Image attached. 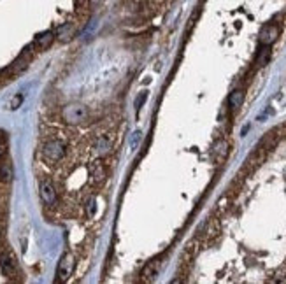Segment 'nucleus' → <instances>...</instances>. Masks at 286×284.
<instances>
[{
    "label": "nucleus",
    "instance_id": "nucleus-1",
    "mask_svg": "<svg viewBox=\"0 0 286 284\" xmlns=\"http://www.w3.org/2000/svg\"><path fill=\"white\" fill-rule=\"evenodd\" d=\"M42 155L44 160L49 163H56L65 156V144H63L60 139H51L44 144V149H42Z\"/></svg>",
    "mask_w": 286,
    "mask_h": 284
},
{
    "label": "nucleus",
    "instance_id": "nucleus-2",
    "mask_svg": "<svg viewBox=\"0 0 286 284\" xmlns=\"http://www.w3.org/2000/svg\"><path fill=\"white\" fill-rule=\"evenodd\" d=\"M63 119L71 125H77L88 119V109L81 104H69L63 109Z\"/></svg>",
    "mask_w": 286,
    "mask_h": 284
},
{
    "label": "nucleus",
    "instance_id": "nucleus-3",
    "mask_svg": "<svg viewBox=\"0 0 286 284\" xmlns=\"http://www.w3.org/2000/svg\"><path fill=\"white\" fill-rule=\"evenodd\" d=\"M39 193H41V198L42 202L46 205H55L56 204V189L53 186V183L48 179H42L41 184H39Z\"/></svg>",
    "mask_w": 286,
    "mask_h": 284
},
{
    "label": "nucleus",
    "instance_id": "nucleus-4",
    "mask_svg": "<svg viewBox=\"0 0 286 284\" xmlns=\"http://www.w3.org/2000/svg\"><path fill=\"white\" fill-rule=\"evenodd\" d=\"M279 37V28L278 25H265L260 32V44L262 46H272L274 42Z\"/></svg>",
    "mask_w": 286,
    "mask_h": 284
},
{
    "label": "nucleus",
    "instance_id": "nucleus-5",
    "mask_svg": "<svg viewBox=\"0 0 286 284\" xmlns=\"http://www.w3.org/2000/svg\"><path fill=\"white\" fill-rule=\"evenodd\" d=\"M72 268H74V258L72 255H65L62 260H60L58 265V279H67L69 276L72 274Z\"/></svg>",
    "mask_w": 286,
    "mask_h": 284
},
{
    "label": "nucleus",
    "instance_id": "nucleus-6",
    "mask_svg": "<svg viewBox=\"0 0 286 284\" xmlns=\"http://www.w3.org/2000/svg\"><path fill=\"white\" fill-rule=\"evenodd\" d=\"M242 102H244V92L242 90H234L228 96V105H230L232 111H237L242 105Z\"/></svg>",
    "mask_w": 286,
    "mask_h": 284
},
{
    "label": "nucleus",
    "instance_id": "nucleus-7",
    "mask_svg": "<svg viewBox=\"0 0 286 284\" xmlns=\"http://www.w3.org/2000/svg\"><path fill=\"white\" fill-rule=\"evenodd\" d=\"M0 270H2L4 276H13L14 272H16L13 260L9 258L7 255H0Z\"/></svg>",
    "mask_w": 286,
    "mask_h": 284
},
{
    "label": "nucleus",
    "instance_id": "nucleus-8",
    "mask_svg": "<svg viewBox=\"0 0 286 284\" xmlns=\"http://www.w3.org/2000/svg\"><path fill=\"white\" fill-rule=\"evenodd\" d=\"M111 147H113V144H111V139L105 137V135L98 137L97 142H95V149H97L98 155H107V153L111 151Z\"/></svg>",
    "mask_w": 286,
    "mask_h": 284
},
{
    "label": "nucleus",
    "instance_id": "nucleus-9",
    "mask_svg": "<svg viewBox=\"0 0 286 284\" xmlns=\"http://www.w3.org/2000/svg\"><path fill=\"white\" fill-rule=\"evenodd\" d=\"M213 153H214V158L218 160V162H223V160L228 156V142L219 141L214 146V151H213Z\"/></svg>",
    "mask_w": 286,
    "mask_h": 284
},
{
    "label": "nucleus",
    "instance_id": "nucleus-10",
    "mask_svg": "<svg viewBox=\"0 0 286 284\" xmlns=\"http://www.w3.org/2000/svg\"><path fill=\"white\" fill-rule=\"evenodd\" d=\"M0 179L5 181V183L13 179V167H11V163H2L0 165Z\"/></svg>",
    "mask_w": 286,
    "mask_h": 284
},
{
    "label": "nucleus",
    "instance_id": "nucleus-11",
    "mask_svg": "<svg viewBox=\"0 0 286 284\" xmlns=\"http://www.w3.org/2000/svg\"><path fill=\"white\" fill-rule=\"evenodd\" d=\"M93 177L97 181H102L105 177V170H104V165H102V163L97 162L93 165Z\"/></svg>",
    "mask_w": 286,
    "mask_h": 284
},
{
    "label": "nucleus",
    "instance_id": "nucleus-12",
    "mask_svg": "<svg viewBox=\"0 0 286 284\" xmlns=\"http://www.w3.org/2000/svg\"><path fill=\"white\" fill-rule=\"evenodd\" d=\"M265 49H262V53L258 54V60H257V65L258 67H263L267 63V60H269V46H263Z\"/></svg>",
    "mask_w": 286,
    "mask_h": 284
},
{
    "label": "nucleus",
    "instance_id": "nucleus-13",
    "mask_svg": "<svg viewBox=\"0 0 286 284\" xmlns=\"http://www.w3.org/2000/svg\"><path fill=\"white\" fill-rule=\"evenodd\" d=\"M51 41H53V34L48 32V34H42L41 37L37 39V44L39 46H46V44H49Z\"/></svg>",
    "mask_w": 286,
    "mask_h": 284
},
{
    "label": "nucleus",
    "instance_id": "nucleus-14",
    "mask_svg": "<svg viewBox=\"0 0 286 284\" xmlns=\"http://www.w3.org/2000/svg\"><path fill=\"white\" fill-rule=\"evenodd\" d=\"M144 100H146V93H141L139 96H137V100H135V109H137V113L141 111V107H143V104H144Z\"/></svg>",
    "mask_w": 286,
    "mask_h": 284
},
{
    "label": "nucleus",
    "instance_id": "nucleus-15",
    "mask_svg": "<svg viewBox=\"0 0 286 284\" xmlns=\"http://www.w3.org/2000/svg\"><path fill=\"white\" fill-rule=\"evenodd\" d=\"M21 102H23V96H21V95H16V96H14V98H13V100H11V104H9V107H11V109H18V107H20Z\"/></svg>",
    "mask_w": 286,
    "mask_h": 284
},
{
    "label": "nucleus",
    "instance_id": "nucleus-16",
    "mask_svg": "<svg viewBox=\"0 0 286 284\" xmlns=\"http://www.w3.org/2000/svg\"><path fill=\"white\" fill-rule=\"evenodd\" d=\"M86 209H88V216H93V213H95V200H90L88 202V207H86Z\"/></svg>",
    "mask_w": 286,
    "mask_h": 284
},
{
    "label": "nucleus",
    "instance_id": "nucleus-17",
    "mask_svg": "<svg viewBox=\"0 0 286 284\" xmlns=\"http://www.w3.org/2000/svg\"><path fill=\"white\" fill-rule=\"evenodd\" d=\"M4 153H5V147H4V146H0V156L4 155Z\"/></svg>",
    "mask_w": 286,
    "mask_h": 284
}]
</instances>
